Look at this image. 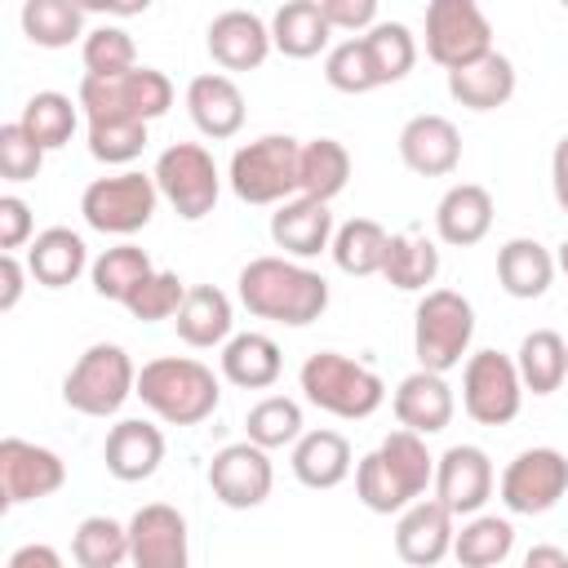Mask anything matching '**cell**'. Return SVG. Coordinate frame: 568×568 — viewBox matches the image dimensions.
<instances>
[{
    "label": "cell",
    "instance_id": "b9f144b4",
    "mask_svg": "<svg viewBox=\"0 0 568 568\" xmlns=\"http://www.w3.org/2000/svg\"><path fill=\"white\" fill-rule=\"evenodd\" d=\"M364 53H368V67H373V80L377 89L382 84H395L413 71L417 62V40L404 22H377L373 31H364Z\"/></svg>",
    "mask_w": 568,
    "mask_h": 568
},
{
    "label": "cell",
    "instance_id": "4316f807",
    "mask_svg": "<svg viewBox=\"0 0 568 568\" xmlns=\"http://www.w3.org/2000/svg\"><path fill=\"white\" fill-rule=\"evenodd\" d=\"M178 324V337L195 351L204 346H226L231 342V324H235V311H231V297L217 288V284H195L186 288V302L182 311L173 315Z\"/></svg>",
    "mask_w": 568,
    "mask_h": 568
},
{
    "label": "cell",
    "instance_id": "7bdbcfd3",
    "mask_svg": "<svg viewBox=\"0 0 568 568\" xmlns=\"http://www.w3.org/2000/svg\"><path fill=\"white\" fill-rule=\"evenodd\" d=\"M244 430H248V444L257 448H284V444H297L306 430H302V404L288 399V395H266L248 408L244 417Z\"/></svg>",
    "mask_w": 568,
    "mask_h": 568
},
{
    "label": "cell",
    "instance_id": "2e32d148",
    "mask_svg": "<svg viewBox=\"0 0 568 568\" xmlns=\"http://www.w3.org/2000/svg\"><path fill=\"white\" fill-rule=\"evenodd\" d=\"M271 484H275V466L266 457V448L240 439V444H226L213 453L209 462V488L222 506L231 510H253L271 497Z\"/></svg>",
    "mask_w": 568,
    "mask_h": 568
},
{
    "label": "cell",
    "instance_id": "7a4b0ae2",
    "mask_svg": "<svg viewBox=\"0 0 568 568\" xmlns=\"http://www.w3.org/2000/svg\"><path fill=\"white\" fill-rule=\"evenodd\" d=\"M240 302L248 315L257 320H271V324H288V328H302V324H315L328 306V280L293 257H253L244 271H240Z\"/></svg>",
    "mask_w": 568,
    "mask_h": 568
},
{
    "label": "cell",
    "instance_id": "e0dca14e",
    "mask_svg": "<svg viewBox=\"0 0 568 568\" xmlns=\"http://www.w3.org/2000/svg\"><path fill=\"white\" fill-rule=\"evenodd\" d=\"M493 462L479 444H453L444 457H435V501L457 515H479L493 497Z\"/></svg>",
    "mask_w": 568,
    "mask_h": 568
},
{
    "label": "cell",
    "instance_id": "484cf974",
    "mask_svg": "<svg viewBox=\"0 0 568 568\" xmlns=\"http://www.w3.org/2000/svg\"><path fill=\"white\" fill-rule=\"evenodd\" d=\"M448 93L466 111H497L515 98V62L506 53H488L462 71H448Z\"/></svg>",
    "mask_w": 568,
    "mask_h": 568
},
{
    "label": "cell",
    "instance_id": "44dd1931",
    "mask_svg": "<svg viewBox=\"0 0 568 568\" xmlns=\"http://www.w3.org/2000/svg\"><path fill=\"white\" fill-rule=\"evenodd\" d=\"M390 408H395L399 430H413V435L426 439V435H439V430L453 422L457 399H453V386L444 382V373L417 368V373H408V377L395 386Z\"/></svg>",
    "mask_w": 568,
    "mask_h": 568
},
{
    "label": "cell",
    "instance_id": "5b68a950",
    "mask_svg": "<svg viewBox=\"0 0 568 568\" xmlns=\"http://www.w3.org/2000/svg\"><path fill=\"white\" fill-rule=\"evenodd\" d=\"M297 169H302V142L288 133H262L244 142L231 155L226 182L244 204H284L297 195Z\"/></svg>",
    "mask_w": 568,
    "mask_h": 568
},
{
    "label": "cell",
    "instance_id": "8992f818",
    "mask_svg": "<svg viewBox=\"0 0 568 568\" xmlns=\"http://www.w3.org/2000/svg\"><path fill=\"white\" fill-rule=\"evenodd\" d=\"M129 395H138V368L115 342H93L62 377V404L84 417H115Z\"/></svg>",
    "mask_w": 568,
    "mask_h": 568
},
{
    "label": "cell",
    "instance_id": "ba28073f",
    "mask_svg": "<svg viewBox=\"0 0 568 568\" xmlns=\"http://www.w3.org/2000/svg\"><path fill=\"white\" fill-rule=\"evenodd\" d=\"M75 102H80L89 124L93 120H138V124H151V120H160L173 106V84L155 67H133V71H124L115 80L84 75Z\"/></svg>",
    "mask_w": 568,
    "mask_h": 568
},
{
    "label": "cell",
    "instance_id": "d6a6232c",
    "mask_svg": "<svg viewBox=\"0 0 568 568\" xmlns=\"http://www.w3.org/2000/svg\"><path fill=\"white\" fill-rule=\"evenodd\" d=\"M351 182V151L337 138H311L302 146V169H297V195L306 200H337Z\"/></svg>",
    "mask_w": 568,
    "mask_h": 568
},
{
    "label": "cell",
    "instance_id": "836d02e7",
    "mask_svg": "<svg viewBox=\"0 0 568 568\" xmlns=\"http://www.w3.org/2000/svg\"><path fill=\"white\" fill-rule=\"evenodd\" d=\"M515 368H519L524 390L555 395L568 377V342L555 328H532L515 351Z\"/></svg>",
    "mask_w": 568,
    "mask_h": 568
},
{
    "label": "cell",
    "instance_id": "d6986e66",
    "mask_svg": "<svg viewBox=\"0 0 568 568\" xmlns=\"http://www.w3.org/2000/svg\"><path fill=\"white\" fill-rule=\"evenodd\" d=\"M399 160L417 173V178H448L462 164V133L448 115H413L399 129Z\"/></svg>",
    "mask_w": 568,
    "mask_h": 568
},
{
    "label": "cell",
    "instance_id": "4fadbf2b",
    "mask_svg": "<svg viewBox=\"0 0 568 568\" xmlns=\"http://www.w3.org/2000/svg\"><path fill=\"white\" fill-rule=\"evenodd\" d=\"M497 493L510 515H546L568 493V457L559 448H524L501 470Z\"/></svg>",
    "mask_w": 568,
    "mask_h": 568
},
{
    "label": "cell",
    "instance_id": "ffe728a7",
    "mask_svg": "<svg viewBox=\"0 0 568 568\" xmlns=\"http://www.w3.org/2000/svg\"><path fill=\"white\" fill-rule=\"evenodd\" d=\"M204 36H209V53L222 71H253L275 49L271 22H262L253 9H222Z\"/></svg>",
    "mask_w": 568,
    "mask_h": 568
},
{
    "label": "cell",
    "instance_id": "f35d334b",
    "mask_svg": "<svg viewBox=\"0 0 568 568\" xmlns=\"http://www.w3.org/2000/svg\"><path fill=\"white\" fill-rule=\"evenodd\" d=\"M18 124H22L44 151H58V146L71 142V133H75V124H80V102H71V98L58 93V89H40V93L27 98Z\"/></svg>",
    "mask_w": 568,
    "mask_h": 568
},
{
    "label": "cell",
    "instance_id": "83f0119b",
    "mask_svg": "<svg viewBox=\"0 0 568 568\" xmlns=\"http://www.w3.org/2000/svg\"><path fill=\"white\" fill-rule=\"evenodd\" d=\"M84 266H89V248H84V240H80L71 226H49V231H40V235L31 240V248H27V271H31V280L44 284V288H67V284H75Z\"/></svg>",
    "mask_w": 568,
    "mask_h": 568
},
{
    "label": "cell",
    "instance_id": "9f6ffc18",
    "mask_svg": "<svg viewBox=\"0 0 568 568\" xmlns=\"http://www.w3.org/2000/svg\"><path fill=\"white\" fill-rule=\"evenodd\" d=\"M555 266H559V271H564V275H568V240H564V244H559V253H555Z\"/></svg>",
    "mask_w": 568,
    "mask_h": 568
},
{
    "label": "cell",
    "instance_id": "e575fe53",
    "mask_svg": "<svg viewBox=\"0 0 568 568\" xmlns=\"http://www.w3.org/2000/svg\"><path fill=\"white\" fill-rule=\"evenodd\" d=\"M386 244H390V235H386V226L382 222H373V217H351V222H342L337 231H333V262H337V271H346V275H382V266H386Z\"/></svg>",
    "mask_w": 568,
    "mask_h": 568
},
{
    "label": "cell",
    "instance_id": "816d5d0a",
    "mask_svg": "<svg viewBox=\"0 0 568 568\" xmlns=\"http://www.w3.org/2000/svg\"><path fill=\"white\" fill-rule=\"evenodd\" d=\"M31 271L18 262V253H0V311H13L18 306V297H22V280H27Z\"/></svg>",
    "mask_w": 568,
    "mask_h": 568
},
{
    "label": "cell",
    "instance_id": "d4e9b609",
    "mask_svg": "<svg viewBox=\"0 0 568 568\" xmlns=\"http://www.w3.org/2000/svg\"><path fill=\"white\" fill-rule=\"evenodd\" d=\"M493 195H488V186H479V182H457V186H448L444 195H439V204H435V231H439V240L444 244H453V248H470V244H479L488 231H493Z\"/></svg>",
    "mask_w": 568,
    "mask_h": 568
},
{
    "label": "cell",
    "instance_id": "f6af8a7d",
    "mask_svg": "<svg viewBox=\"0 0 568 568\" xmlns=\"http://www.w3.org/2000/svg\"><path fill=\"white\" fill-rule=\"evenodd\" d=\"M182 302H186V284L178 280V271H151L133 288V297L124 302V311L133 320H142V324H155V320H173L182 311Z\"/></svg>",
    "mask_w": 568,
    "mask_h": 568
},
{
    "label": "cell",
    "instance_id": "277c9868",
    "mask_svg": "<svg viewBox=\"0 0 568 568\" xmlns=\"http://www.w3.org/2000/svg\"><path fill=\"white\" fill-rule=\"evenodd\" d=\"M297 382H302V395L315 408H324L333 417H346V422L373 417L386 404V382L368 364H359V359H351L342 351H315V355H306Z\"/></svg>",
    "mask_w": 568,
    "mask_h": 568
},
{
    "label": "cell",
    "instance_id": "8d00e7d4",
    "mask_svg": "<svg viewBox=\"0 0 568 568\" xmlns=\"http://www.w3.org/2000/svg\"><path fill=\"white\" fill-rule=\"evenodd\" d=\"M510 550H515V528L510 519L497 515H470L453 537V559L462 568H501Z\"/></svg>",
    "mask_w": 568,
    "mask_h": 568
},
{
    "label": "cell",
    "instance_id": "4dcf8cb0",
    "mask_svg": "<svg viewBox=\"0 0 568 568\" xmlns=\"http://www.w3.org/2000/svg\"><path fill=\"white\" fill-rule=\"evenodd\" d=\"M280 368H284V355L275 346V337L266 333H235L226 346H222V377L240 390H266L280 382Z\"/></svg>",
    "mask_w": 568,
    "mask_h": 568
},
{
    "label": "cell",
    "instance_id": "52a82bcc",
    "mask_svg": "<svg viewBox=\"0 0 568 568\" xmlns=\"http://www.w3.org/2000/svg\"><path fill=\"white\" fill-rule=\"evenodd\" d=\"M475 337V306L453 288H430L413 311V355L426 373H448L462 364Z\"/></svg>",
    "mask_w": 568,
    "mask_h": 568
},
{
    "label": "cell",
    "instance_id": "f546056e",
    "mask_svg": "<svg viewBox=\"0 0 568 568\" xmlns=\"http://www.w3.org/2000/svg\"><path fill=\"white\" fill-rule=\"evenodd\" d=\"M497 280H501V288H506L510 297L532 302V297H541V293L550 288V280H555V253H550L546 244L528 240V235H515V240H506V244L497 248Z\"/></svg>",
    "mask_w": 568,
    "mask_h": 568
},
{
    "label": "cell",
    "instance_id": "cb8c5ba5",
    "mask_svg": "<svg viewBox=\"0 0 568 568\" xmlns=\"http://www.w3.org/2000/svg\"><path fill=\"white\" fill-rule=\"evenodd\" d=\"M271 240H275V248H284L297 262L320 257L324 248H333V213H328V204L306 200V195L284 200L271 213Z\"/></svg>",
    "mask_w": 568,
    "mask_h": 568
},
{
    "label": "cell",
    "instance_id": "7402d4cb",
    "mask_svg": "<svg viewBox=\"0 0 568 568\" xmlns=\"http://www.w3.org/2000/svg\"><path fill=\"white\" fill-rule=\"evenodd\" d=\"M186 111H191L195 129L204 138H213V142L235 138L244 129V115H248L240 84L231 75H222V71H204V75H195L186 84Z\"/></svg>",
    "mask_w": 568,
    "mask_h": 568
},
{
    "label": "cell",
    "instance_id": "8fae6325",
    "mask_svg": "<svg viewBox=\"0 0 568 568\" xmlns=\"http://www.w3.org/2000/svg\"><path fill=\"white\" fill-rule=\"evenodd\" d=\"M493 53V27L475 0H430L426 4V58L444 71H462Z\"/></svg>",
    "mask_w": 568,
    "mask_h": 568
},
{
    "label": "cell",
    "instance_id": "f907efd6",
    "mask_svg": "<svg viewBox=\"0 0 568 568\" xmlns=\"http://www.w3.org/2000/svg\"><path fill=\"white\" fill-rule=\"evenodd\" d=\"M320 9H324V18H328L333 31L364 36V31H373L382 22L377 18V0H320Z\"/></svg>",
    "mask_w": 568,
    "mask_h": 568
},
{
    "label": "cell",
    "instance_id": "60d3db41",
    "mask_svg": "<svg viewBox=\"0 0 568 568\" xmlns=\"http://www.w3.org/2000/svg\"><path fill=\"white\" fill-rule=\"evenodd\" d=\"M71 559L80 568H120L129 559V524L111 515H89L71 532Z\"/></svg>",
    "mask_w": 568,
    "mask_h": 568
},
{
    "label": "cell",
    "instance_id": "ac0fdd59",
    "mask_svg": "<svg viewBox=\"0 0 568 568\" xmlns=\"http://www.w3.org/2000/svg\"><path fill=\"white\" fill-rule=\"evenodd\" d=\"M453 537H457L453 510L439 506L435 497H422L395 524V555L408 568H435L444 555H453Z\"/></svg>",
    "mask_w": 568,
    "mask_h": 568
},
{
    "label": "cell",
    "instance_id": "603a6c76",
    "mask_svg": "<svg viewBox=\"0 0 568 568\" xmlns=\"http://www.w3.org/2000/svg\"><path fill=\"white\" fill-rule=\"evenodd\" d=\"M102 462L106 470L120 479V484H142L160 470L164 462V435L160 426L142 422V417H124L106 430V444H102Z\"/></svg>",
    "mask_w": 568,
    "mask_h": 568
},
{
    "label": "cell",
    "instance_id": "db71d44e",
    "mask_svg": "<svg viewBox=\"0 0 568 568\" xmlns=\"http://www.w3.org/2000/svg\"><path fill=\"white\" fill-rule=\"evenodd\" d=\"M550 191H555V204L568 213V133L550 151Z\"/></svg>",
    "mask_w": 568,
    "mask_h": 568
},
{
    "label": "cell",
    "instance_id": "6da1fadb",
    "mask_svg": "<svg viewBox=\"0 0 568 568\" xmlns=\"http://www.w3.org/2000/svg\"><path fill=\"white\" fill-rule=\"evenodd\" d=\"M435 488V457L413 430H390L373 453L355 462V497L373 515H404Z\"/></svg>",
    "mask_w": 568,
    "mask_h": 568
},
{
    "label": "cell",
    "instance_id": "3957f363",
    "mask_svg": "<svg viewBox=\"0 0 568 568\" xmlns=\"http://www.w3.org/2000/svg\"><path fill=\"white\" fill-rule=\"evenodd\" d=\"M138 399L169 426H200L213 417L222 386L209 364L191 355H160L138 368Z\"/></svg>",
    "mask_w": 568,
    "mask_h": 568
},
{
    "label": "cell",
    "instance_id": "c3c4849f",
    "mask_svg": "<svg viewBox=\"0 0 568 568\" xmlns=\"http://www.w3.org/2000/svg\"><path fill=\"white\" fill-rule=\"evenodd\" d=\"M40 164H44V146L18 120L0 124V178L4 182H31L40 173Z\"/></svg>",
    "mask_w": 568,
    "mask_h": 568
},
{
    "label": "cell",
    "instance_id": "bcb514c9",
    "mask_svg": "<svg viewBox=\"0 0 568 568\" xmlns=\"http://www.w3.org/2000/svg\"><path fill=\"white\" fill-rule=\"evenodd\" d=\"M146 146V124L138 120H93L89 124V155L102 164H129Z\"/></svg>",
    "mask_w": 568,
    "mask_h": 568
},
{
    "label": "cell",
    "instance_id": "ee69618b",
    "mask_svg": "<svg viewBox=\"0 0 568 568\" xmlns=\"http://www.w3.org/2000/svg\"><path fill=\"white\" fill-rule=\"evenodd\" d=\"M80 58H84V75H98V80H115L138 67V49L124 27H93L80 44Z\"/></svg>",
    "mask_w": 568,
    "mask_h": 568
},
{
    "label": "cell",
    "instance_id": "7dc6e473",
    "mask_svg": "<svg viewBox=\"0 0 568 568\" xmlns=\"http://www.w3.org/2000/svg\"><path fill=\"white\" fill-rule=\"evenodd\" d=\"M324 80H328L337 93H368V89H377L373 67H368V53H364V36H351V40H342V44L328 49V58H324Z\"/></svg>",
    "mask_w": 568,
    "mask_h": 568
},
{
    "label": "cell",
    "instance_id": "ab89813d",
    "mask_svg": "<svg viewBox=\"0 0 568 568\" xmlns=\"http://www.w3.org/2000/svg\"><path fill=\"white\" fill-rule=\"evenodd\" d=\"M151 271H155V266H151L146 248H138V244L102 248L98 262L89 266V275H93V293H98V297H111V302H120V306L133 297V288H138Z\"/></svg>",
    "mask_w": 568,
    "mask_h": 568
},
{
    "label": "cell",
    "instance_id": "9a60e30c",
    "mask_svg": "<svg viewBox=\"0 0 568 568\" xmlns=\"http://www.w3.org/2000/svg\"><path fill=\"white\" fill-rule=\"evenodd\" d=\"M129 564L133 568H186L191 564V532L178 506L146 501L129 519Z\"/></svg>",
    "mask_w": 568,
    "mask_h": 568
},
{
    "label": "cell",
    "instance_id": "681fc988",
    "mask_svg": "<svg viewBox=\"0 0 568 568\" xmlns=\"http://www.w3.org/2000/svg\"><path fill=\"white\" fill-rule=\"evenodd\" d=\"M27 240H36V217L22 195H0V248L18 253Z\"/></svg>",
    "mask_w": 568,
    "mask_h": 568
},
{
    "label": "cell",
    "instance_id": "1f68e13d",
    "mask_svg": "<svg viewBox=\"0 0 568 568\" xmlns=\"http://www.w3.org/2000/svg\"><path fill=\"white\" fill-rule=\"evenodd\" d=\"M328 36H333V27H328L320 0H288L271 18V44L284 58H315L320 49H328Z\"/></svg>",
    "mask_w": 568,
    "mask_h": 568
},
{
    "label": "cell",
    "instance_id": "7c38bea8",
    "mask_svg": "<svg viewBox=\"0 0 568 568\" xmlns=\"http://www.w3.org/2000/svg\"><path fill=\"white\" fill-rule=\"evenodd\" d=\"M462 408L479 426H506L524 408V382L510 355L475 351L462 368Z\"/></svg>",
    "mask_w": 568,
    "mask_h": 568
},
{
    "label": "cell",
    "instance_id": "f5cc1de1",
    "mask_svg": "<svg viewBox=\"0 0 568 568\" xmlns=\"http://www.w3.org/2000/svg\"><path fill=\"white\" fill-rule=\"evenodd\" d=\"M4 568H67V564H62V555H58L53 546H44V541H27V546H18V550L9 555Z\"/></svg>",
    "mask_w": 568,
    "mask_h": 568
},
{
    "label": "cell",
    "instance_id": "f1b7e54d",
    "mask_svg": "<svg viewBox=\"0 0 568 568\" xmlns=\"http://www.w3.org/2000/svg\"><path fill=\"white\" fill-rule=\"evenodd\" d=\"M288 466H293L297 484H306V488H337L355 470V457H351L346 435H337V430H306L293 444Z\"/></svg>",
    "mask_w": 568,
    "mask_h": 568
},
{
    "label": "cell",
    "instance_id": "d590c367",
    "mask_svg": "<svg viewBox=\"0 0 568 568\" xmlns=\"http://www.w3.org/2000/svg\"><path fill=\"white\" fill-rule=\"evenodd\" d=\"M382 275H386V284H395L399 293H422V288L435 284V275H439V248H435V240H426V235H417V231L390 235Z\"/></svg>",
    "mask_w": 568,
    "mask_h": 568
},
{
    "label": "cell",
    "instance_id": "11a10c76",
    "mask_svg": "<svg viewBox=\"0 0 568 568\" xmlns=\"http://www.w3.org/2000/svg\"><path fill=\"white\" fill-rule=\"evenodd\" d=\"M524 568H568V550H559V546H532L524 555Z\"/></svg>",
    "mask_w": 568,
    "mask_h": 568
},
{
    "label": "cell",
    "instance_id": "5bb4252c",
    "mask_svg": "<svg viewBox=\"0 0 568 568\" xmlns=\"http://www.w3.org/2000/svg\"><path fill=\"white\" fill-rule=\"evenodd\" d=\"M67 484V462L31 439H0V501L4 506H22V501H40L53 497Z\"/></svg>",
    "mask_w": 568,
    "mask_h": 568
},
{
    "label": "cell",
    "instance_id": "30bf717a",
    "mask_svg": "<svg viewBox=\"0 0 568 568\" xmlns=\"http://www.w3.org/2000/svg\"><path fill=\"white\" fill-rule=\"evenodd\" d=\"M160 195L178 209V217L186 222H200L217 209V195H222V173L213 164V155L200 146V142H173L160 151L155 169H151Z\"/></svg>",
    "mask_w": 568,
    "mask_h": 568
},
{
    "label": "cell",
    "instance_id": "74e56055",
    "mask_svg": "<svg viewBox=\"0 0 568 568\" xmlns=\"http://www.w3.org/2000/svg\"><path fill=\"white\" fill-rule=\"evenodd\" d=\"M22 31L31 44L40 49H67V44H84V4L71 0H27L22 4Z\"/></svg>",
    "mask_w": 568,
    "mask_h": 568
},
{
    "label": "cell",
    "instance_id": "9c48e42d",
    "mask_svg": "<svg viewBox=\"0 0 568 568\" xmlns=\"http://www.w3.org/2000/svg\"><path fill=\"white\" fill-rule=\"evenodd\" d=\"M155 204H160V186L151 173H138V169H124V173H111V178H93L80 195V213L93 231L102 235H133L142 231L151 217H155Z\"/></svg>",
    "mask_w": 568,
    "mask_h": 568
}]
</instances>
